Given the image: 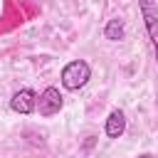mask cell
<instances>
[{
  "label": "cell",
  "instance_id": "52a82bcc",
  "mask_svg": "<svg viewBox=\"0 0 158 158\" xmlns=\"http://www.w3.org/2000/svg\"><path fill=\"white\" fill-rule=\"evenodd\" d=\"M138 158H156V156H153V153H141Z\"/></svg>",
  "mask_w": 158,
  "mask_h": 158
},
{
  "label": "cell",
  "instance_id": "7a4b0ae2",
  "mask_svg": "<svg viewBox=\"0 0 158 158\" xmlns=\"http://www.w3.org/2000/svg\"><path fill=\"white\" fill-rule=\"evenodd\" d=\"M138 7H141V17L146 22V30H148V37L153 44V54L158 62V5H156V0H138Z\"/></svg>",
  "mask_w": 158,
  "mask_h": 158
},
{
  "label": "cell",
  "instance_id": "3957f363",
  "mask_svg": "<svg viewBox=\"0 0 158 158\" xmlns=\"http://www.w3.org/2000/svg\"><path fill=\"white\" fill-rule=\"evenodd\" d=\"M62 106H64V96L59 94L57 86H47L37 96V111H40V116H54V114H59Z\"/></svg>",
  "mask_w": 158,
  "mask_h": 158
},
{
  "label": "cell",
  "instance_id": "8992f818",
  "mask_svg": "<svg viewBox=\"0 0 158 158\" xmlns=\"http://www.w3.org/2000/svg\"><path fill=\"white\" fill-rule=\"evenodd\" d=\"M104 37L106 40H123V20L121 17H114V20H109L106 22V27H104Z\"/></svg>",
  "mask_w": 158,
  "mask_h": 158
},
{
  "label": "cell",
  "instance_id": "277c9868",
  "mask_svg": "<svg viewBox=\"0 0 158 158\" xmlns=\"http://www.w3.org/2000/svg\"><path fill=\"white\" fill-rule=\"evenodd\" d=\"M10 109H12L15 114H22V116L37 111V94H35L32 89H20V91H15L12 99H10Z\"/></svg>",
  "mask_w": 158,
  "mask_h": 158
},
{
  "label": "cell",
  "instance_id": "6da1fadb",
  "mask_svg": "<svg viewBox=\"0 0 158 158\" xmlns=\"http://www.w3.org/2000/svg\"><path fill=\"white\" fill-rule=\"evenodd\" d=\"M89 77H91V67L84 59H72L62 69V86L69 89V91H77L89 81Z\"/></svg>",
  "mask_w": 158,
  "mask_h": 158
},
{
  "label": "cell",
  "instance_id": "5b68a950",
  "mask_svg": "<svg viewBox=\"0 0 158 158\" xmlns=\"http://www.w3.org/2000/svg\"><path fill=\"white\" fill-rule=\"evenodd\" d=\"M104 131H106L109 138H121V136H123V131H126V116H123L121 109H114V111L109 114Z\"/></svg>",
  "mask_w": 158,
  "mask_h": 158
}]
</instances>
